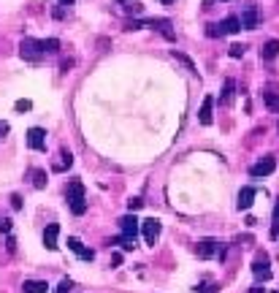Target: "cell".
Segmentation results:
<instances>
[{"instance_id":"cell-1","label":"cell","mask_w":279,"mask_h":293,"mask_svg":"<svg viewBox=\"0 0 279 293\" xmlns=\"http://www.w3.org/2000/svg\"><path fill=\"white\" fill-rule=\"evenodd\" d=\"M68 204L73 215H84L87 212V198H84V185L79 179H73L68 185Z\"/></svg>"},{"instance_id":"cell-2","label":"cell","mask_w":279,"mask_h":293,"mask_svg":"<svg viewBox=\"0 0 279 293\" xmlns=\"http://www.w3.org/2000/svg\"><path fill=\"white\" fill-rule=\"evenodd\" d=\"M238 30H241V19L228 17V19H222V22H217V24H209V27H206V35H209V38H222V35L238 33Z\"/></svg>"},{"instance_id":"cell-3","label":"cell","mask_w":279,"mask_h":293,"mask_svg":"<svg viewBox=\"0 0 279 293\" xmlns=\"http://www.w3.org/2000/svg\"><path fill=\"white\" fill-rule=\"evenodd\" d=\"M19 52H22L24 60H33V63H38L41 57H46V52H44V44H41V41H33V38H24V41L19 44Z\"/></svg>"},{"instance_id":"cell-4","label":"cell","mask_w":279,"mask_h":293,"mask_svg":"<svg viewBox=\"0 0 279 293\" xmlns=\"http://www.w3.org/2000/svg\"><path fill=\"white\" fill-rule=\"evenodd\" d=\"M119 228H122V236H128V239H136L139 236V228H141V220L130 212V215L119 217Z\"/></svg>"},{"instance_id":"cell-5","label":"cell","mask_w":279,"mask_h":293,"mask_svg":"<svg viewBox=\"0 0 279 293\" xmlns=\"http://www.w3.org/2000/svg\"><path fill=\"white\" fill-rule=\"evenodd\" d=\"M220 242L217 239H201L198 242V247H195V252H198V258H214V255H220Z\"/></svg>"},{"instance_id":"cell-6","label":"cell","mask_w":279,"mask_h":293,"mask_svg":"<svg viewBox=\"0 0 279 293\" xmlns=\"http://www.w3.org/2000/svg\"><path fill=\"white\" fill-rule=\"evenodd\" d=\"M241 27H247V30H255L257 27V22H260V11H257V6H252V3H247L244 6V11H241Z\"/></svg>"},{"instance_id":"cell-7","label":"cell","mask_w":279,"mask_h":293,"mask_svg":"<svg viewBox=\"0 0 279 293\" xmlns=\"http://www.w3.org/2000/svg\"><path fill=\"white\" fill-rule=\"evenodd\" d=\"M141 231H144L146 244L155 247L157 236H160V220H155V217H149V220H141Z\"/></svg>"},{"instance_id":"cell-8","label":"cell","mask_w":279,"mask_h":293,"mask_svg":"<svg viewBox=\"0 0 279 293\" xmlns=\"http://www.w3.org/2000/svg\"><path fill=\"white\" fill-rule=\"evenodd\" d=\"M274 169H277V160H274V155H266L263 160H257V163L252 166L250 174H252V176H268V174H274Z\"/></svg>"},{"instance_id":"cell-9","label":"cell","mask_w":279,"mask_h":293,"mask_svg":"<svg viewBox=\"0 0 279 293\" xmlns=\"http://www.w3.org/2000/svg\"><path fill=\"white\" fill-rule=\"evenodd\" d=\"M27 144L33 146V149H38V152H44V149H46V130L44 128H30L27 130Z\"/></svg>"},{"instance_id":"cell-10","label":"cell","mask_w":279,"mask_h":293,"mask_svg":"<svg viewBox=\"0 0 279 293\" xmlns=\"http://www.w3.org/2000/svg\"><path fill=\"white\" fill-rule=\"evenodd\" d=\"M252 274H255L257 280H263V282L271 280V266H268V258L263 255V252L255 258V264H252Z\"/></svg>"},{"instance_id":"cell-11","label":"cell","mask_w":279,"mask_h":293,"mask_svg":"<svg viewBox=\"0 0 279 293\" xmlns=\"http://www.w3.org/2000/svg\"><path fill=\"white\" fill-rule=\"evenodd\" d=\"M68 247H70V250H73L82 261H93V258H95V252H93V250H87V247H84L82 242L76 239V236H68Z\"/></svg>"},{"instance_id":"cell-12","label":"cell","mask_w":279,"mask_h":293,"mask_svg":"<svg viewBox=\"0 0 279 293\" xmlns=\"http://www.w3.org/2000/svg\"><path fill=\"white\" fill-rule=\"evenodd\" d=\"M57 236H60V225L57 223L46 225V231H44V247L46 250H57Z\"/></svg>"},{"instance_id":"cell-13","label":"cell","mask_w":279,"mask_h":293,"mask_svg":"<svg viewBox=\"0 0 279 293\" xmlns=\"http://www.w3.org/2000/svg\"><path fill=\"white\" fill-rule=\"evenodd\" d=\"M255 195H257V190L255 188H241V193H238V209H250L252 206V201H255Z\"/></svg>"},{"instance_id":"cell-14","label":"cell","mask_w":279,"mask_h":293,"mask_svg":"<svg viewBox=\"0 0 279 293\" xmlns=\"http://www.w3.org/2000/svg\"><path fill=\"white\" fill-rule=\"evenodd\" d=\"M211 106H214V98H211V95H206L204 103H201V112H198L201 125H209V122H211Z\"/></svg>"},{"instance_id":"cell-15","label":"cell","mask_w":279,"mask_h":293,"mask_svg":"<svg viewBox=\"0 0 279 293\" xmlns=\"http://www.w3.org/2000/svg\"><path fill=\"white\" fill-rule=\"evenodd\" d=\"M49 291V285L44 280H24V285H22V293H46Z\"/></svg>"},{"instance_id":"cell-16","label":"cell","mask_w":279,"mask_h":293,"mask_svg":"<svg viewBox=\"0 0 279 293\" xmlns=\"http://www.w3.org/2000/svg\"><path fill=\"white\" fill-rule=\"evenodd\" d=\"M277 54H279V41H277V38H271V41L263 44V49H260V57L263 60H274Z\"/></svg>"},{"instance_id":"cell-17","label":"cell","mask_w":279,"mask_h":293,"mask_svg":"<svg viewBox=\"0 0 279 293\" xmlns=\"http://www.w3.org/2000/svg\"><path fill=\"white\" fill-rule=\"evenodd\" d=\"M30 176H33V185L38 190L46 188V171H44V169H33V171H30Z\"/></svg>"},{"instance_id":"cell-18","label":"cell","mask_w":279,"mask_h":293,"mask_svg":"<svg viewBox=\"0 0 279 293\" xmlns=\"http://www.w3.org/2000/svg\"><path fill=\"white\" fill-rule=\"evenodd\" d=\"M70 163H73V158H70V152H68V149H60V163H54L52 169H54V171H65V169H68Z\"/></svg>"},{"instance_id":"cell-19","label":"cell","mask_w":279,"mask_h":293,"mask_svg":"<svg viewBox=\"0 0 279 293\" xmlns=\"http://www.w3.org/2000/svg\"><path fill=\"white\" fill-rule=\"evenodd\" d=\"M233 90H236V82H233V79H228L225 82V87H222V103H231V98H233Z\"/></svg>"},{"instance_id":"cell-20","label":"cell","mask_w":279,"mask_h":293,"mask_svg":"<svg viewBox=\"0 0 279 293\" xmlns=\"http://www.w3.org/2000/svg\"><path fill=\"white\" fill-rule=\"evenodd\" d=\"M263 100H266V106L271 112H279V95L277 93H263Z\"/></svg>"},{"instance_id":"cell-21","label":"cell","mask_w":279,"mask_h":293,"mask_svg":"<svg viewBox=\"0 0 279 293\" xmlns=\"http://www.w3.org/2000/svg\"><path fill=\"white\" fill-rule=\"evenodd\" d=\"M171 54H174V60H179V63L185 65L187 71H190V73H198V71H195V65H192V60H190V57H185V54H182V52H176V49H174V52H171Z\"/></svg>"},{"instance_id":"cell-22","label":"cell","mask_w":279,"mask_h":293,"mask_svg":"<svg viewBox=\"0 0 279 293\" xmlns=\"http://www.w3.org/2000/svg\"><path fill=\"white\" fill-rule=\"evenodd\" d=\"M119 3H125V11L128 14H141L144 11V6H141L139 0H119Z\"/></svg>"},{"instance_id":"cell-23","label":"cell","mask_w":279,"mask_h":293,"mask_svg":"<svg viewBox=\"0 0 279 293\" xmlns=\"http://www.w3.org/2000/svg\"><path fill=\"white\" fill-rule=\"evenodd\" d=\"M41 44H44V52H46V54H54V52L60 49V41H57V38H46V41H41Z\"/></svg>"},{"instance_id":"cell-24","label":"cell","mask_w":279,"mask_h":293,"mask_svg":"<svg viewBox=\"0 0 279 293\" xmlns=\"http://www.w3.org/2000/svg\"><path fill=\"white\" fill-rule=\"evenodd\" d=\"M244 52H247V47H244V44H233V47H231V52H228V54H231L233 60H238V57H244Z\"/></svg>"},{"instance_id":"cell-25","label":"cell","mask_w":279,"mask_h":293,"mask_svg":"<svg viewBox=\"0 0 279 293\" xmlns=\"http://www.w3.org/2000/svg\"><path fill=\"white\" fill-rule=\"evenodd\" d=\"M73 291V282L68 280V277H65V280H60V285L54 288V293H70Z\"/></svg>"},{"instance_id":"cell-26","label":"cell","mask_w":279,"mask_h":293,"mask_svg":"<svg viewBox=\"0 0 279 293\" xmlns=\"http://www.w3.org/2000/svg\"><path fill=\"white\" fill-rule=\"evenodd\" d=\"M271 236H274V239H277V236H279V204L274 206V223H271Z\"/></svg>"},{"instance_id":"cell-27","label":"cell","mask_w":279,"mask_h":293,"mask_svg":"<svg viewBox=\"0 0 279 293\" xmlns=\"http://www.w3.org/2000/svg\"><path fill=\"white\" fill-rule=\"evenodd\" d=\"M195 291L198 293H217V285H214V282H204V285L195 288Z\"/></svg>"},{"instance_id":"cell-28","label":"cell","mask_w":279,"mask_h":293,"mask_svg":"<svg viewBox=\"0 0 279 293\" xmlns=\"http://www.w3.org/2000/svg\"><path fill=\"white\" fill-rule=\"evenodd\" d=\"M0 234H11V220H8V217L0 220Z\"/></svg>"},{"instance_id":"cell-29","label":"cell","mask_w":279,"mask_h":293,"mask_svg":"<svg viewBox=\"0 0 279 293\" xmlns=\"http://www.w3.org/2000/svg\"><path fill=\"white\" fill-rule=\"evenodd\" d=\"M30 100H17V106H14V109H17V112H30Z\"/></svg>"},{"instance_id":"cell-30","label":"cell","mask_w":279,"mask_h":293,"mask_svg":"<svg viewBox=\"0 0 279 293\" xmlns=\"http://www.w3.org/2000/svg\"><path fill=\"white\" fill-rule=\"evenodd\" d=\"M141 204H144V201H141V198H130V201H128V209H130V212H136V209H139Z\"/></svg>"},{"instance_id":"cell-31","label":"cell","mask_w":279,"mask_h":293,"mask_svg":"<svg viewBox=\"0 0 279 293\" xmlns=\"http://www.w3.org/2000/svg\"><path fill=\"white\" fill-rule=\"evenodd\" d=\"M6 250H8V252L17 250V239H14V236H8V239H6Z\"/></svg>"},{"instance_id":"cell-32","label":"cell","mask_w":279,"mask_h":293,"mask_svg":"<svg viewBox=\"0 0 279 293\" xmlns=\"http://www.w3.org/2000/svg\"><path fill=\"white\" fill-rule=\"evenodd\" d=\"M11 206L14 209H22V198H19V195H11Z\"/></svg>"},{"instance_id":"cell-33","label":"cell","mask_w":279,"mask_h":293,"mask_svg":"<svg viewBox=\"0 0 279 293\" xmlns=\"http://www.w3.org/2000/svg\"><path fill=\"white\" fill-rule=\"evenodd\" d=\"M6 133H8V122H3V120H0V139H3Z\"/></svg>"},{"instance_id":"cell-34","label":"cell","mask_w":279,"mask_h":293,"mask_svg":"<svg viewBox=\"0 0 279 293\" xmlns=\"http://www.w3.org/2000/svg\"><path fill=\"white\" fill-rule=\"evenodd\" d=\"M250 293H266V288H260V285H255V288H252V291Z\"/></svg>"},{"instance_id":"cell-35","label":"cell","mask_w":279,"mask_h":293,"mask_svg":"<svg viewBox=\"0 0 279 293\" xmlns=\"http://www.w3.org/2000/svg\"><path fill=\"white\" fill-rule=\"evenodd\" d=\"M60 6H73V0H60Z\"/></svg>"},{"instance_id":"cell-36","label":"cell","mask_w":279,"mask_h":293,"mask_svg":"<svg viewBox=\"0 0 279 293\" xmlns=\"http://www.w3.org/2000/svg\"><path fill=\"white\" fill-rule=\"evenodd\" d=\"M160 3H165V6H168V3H174V0H160Z\"/></svg>"},{"instance_id":"cell-37","label":"cell","mask_w":279,"mask_h":293,"mask_svg":"<svg viewBox=\"0 0 279 293\" xmlns=\"http://www.w3.org/2000/svg\"><path fill=\"white\" fill-rule=\"evenodd\" d=\"M277 128H279V125H277Z\"/></svg>"}]
</instances>
